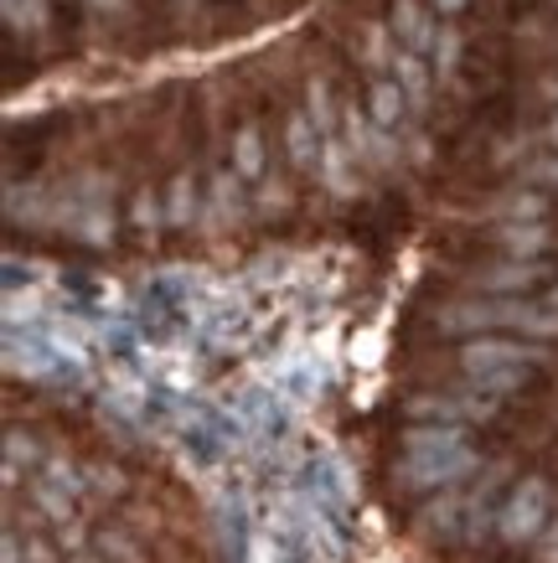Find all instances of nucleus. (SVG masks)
I'll return each mask as SVG.
<instances>
[{"label":"nucleus","instance_id":"obj_3","mask_svg":"<svg viewBox=\"0 0 558 563\" xmlns=\"http://www.w3.org/2000/svg\"><path fill=\"white\" fill-rule=\"evenodd\" d=\"M533 352L517 342H475L466 346V373L475 377H491V373H502V367H512V362H527Z\"/></svg>","mask_w":558,"mask_h":563},{"label":"nucleus","instance_id":"obj_4","mask_svg":"<svg viewBox=\"0 0 558 563\" xmlns=\"http://www.w3.org/2000/svg\"><path fill=\"white\" fill-rule=\"evenodd\" d=\"M63 492H68V486H63ZM63 492H52V486H32L36 507H42V512H52V522H68V517H73V501Z\"/></svg>","mask_w":558,"mask_h":563},{"label":"nucleus","instance_id":"obj_2","mask_svg":"<svg viewBox=\"0 0 558 563\" xmlns=\"http://www.w3.org/2000/svg\"><path fill=\"white\" fill-rule=\"evenodd\" d=\"M548 528V486L543 481H523L512 501L502 507V538L507 543H533Z\"/></svg>","mask_w":558,"mask_h":563},{"label":"nucleus","instance_id":"obj_5","mask_svg":"<svg viewBox=\"0 0 558 563\" xmlns=\"http://www.w3.org/2000/svg\"><path fill=\"white\" fill-rule=\"evenodd\" d=\"M26 563H57V559H52V548L42 543V538H32V543H26Z\"/></svg>","mask_w":558,"mask_h":563},{"label":"nucleus","instance_id":"obj_1","mask_svg":"<svg viewBox=\"0 0 558 563\" xmlns=\"http://www.w3.org/2000/svg\"><path fill=\"white\" fill-rule=\"evenodd\" d=\"M471 450L460 440V429H414L404 455V481L408 486H445L471 471Z\"/></svg>","mask_w":558,"mask_h":563}]
</instances>
